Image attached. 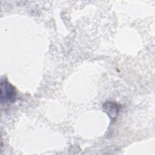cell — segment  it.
<instances>
[{"label":"cell","instance_id":"6da1fadb","mask_svg":"<svg viewBox=\"0 0 155 155\" xmlns=\"http://www.w3.org/2000/svg\"><path fill=\"white\" fill-rule=\"evenodd\" d=\"M16 99V91L15 87L5 79L1 82V104L13 102Z\"/></svg>","mask_w":155,"mask_h":155},{"label":"cell","instance_id":"7a4b0ae2","mask_svg":"<svg viewBox=\"0 0 155 155\" xmlns=\"http://www.w3.org/2000/svg\"><path fill=\"white\" fill-rule=\"evenodd\" d=\"M103 108L105 112L111 119H113L116 117L119 111V106L117 104L110 101L106 102L103 105Z\"/></svg>","mask_w":155,"mask_h":155}]
</instances>
